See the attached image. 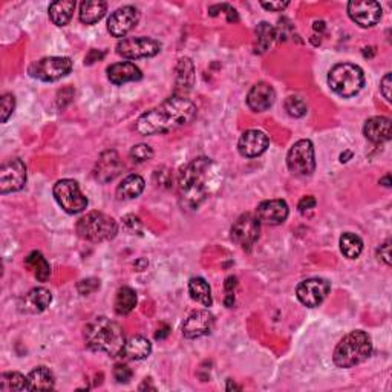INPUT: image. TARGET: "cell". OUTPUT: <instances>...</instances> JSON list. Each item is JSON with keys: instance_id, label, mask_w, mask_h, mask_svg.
I'll return each instance as SVG.
<instances>
[{"instance_id": "cell-1", "label": "cell", "mask_w": 392, "mask_h": 392, "mask_svg": "<svg viewBox=\"0 0 392 392\" xmlns=\"http://www.w3.org/2000/svg\"><path fill=\"white\" fill-rule=\"evenodd\" d=\"M198 113L196 104L183 95H172L137 120L135 129L141 135H158L187 126Z\"/></svg>"}, {"instance_id": "cell-2", "label": "cell", "mask_w": 392, "mask_h": 392, "mask_svg": "<svg viewBox=\"0 0 392 392\" xmlns=\"http://www.w3.org/2000/svg\"><path fill=\"white\" fill-rule=\"evenodd\" d=\"M213 161L205 156L190 161L181 169L178 176L181 205L187 210H196L209 196V181Z\"/></svg>"}, {"instance_id": "cell-3", "label": "cell", "mask_w": 392, "mask_h": 392, "mask_svg": "<svg viewBox=\"0 0 392 392\" xmlns=\"http://www.w3.org/2000/svg\"><path fill=\"white\" fill-rule=\"evenodd\" d=\"M86 346L95 353H104L111 357H118L123 353L126 339L123 328L113 320L98 316L91 320L84 328Z\"/></svg>"}, {"instance_id": "cell-4", "label": "cell", "mask_w": 392, "mask_h": 392, "mask_svg": "<svg viewBox=\"0 0 392 392\" xmlns=\"http://www.w3.org/2000/svg\"><path fill=\"white\" fill-rule=\"evenodd\" d=\"M373 354V340L365 331L355 330L342 339L334 349L333 360L339 368H353Z\"/></svg>"}, {"instance_id": "cell-5", "label": "cell", "mask_w": 392, "mask_h": 392, "mask_svg": "<svg viewBox=\"0 0 392 392\" xmlns=\"http://www.w3.org/2000/svg\"><path fill=\"white\" fill-rule=\"evenodd\" d=\"M78 236L89 242H106L117 236L118 224L112 216L102 212H91L77 221Z\"/></svg>"}, {"instance_id": "cell-6", "label": "cell", "mask_w": 392, "mask_h": 392, "mask_svg": "<svg viewBox=\"0 0 392 392\" xmlns=\"http://www.w3.org/2000/svg\"><path fill=\"white\" fill-rule=\"evenodd\" d=\"M328 84L337 95L349 98L357 95L362 88L365 86V74L353 63H339V65L333 66L330 74H328Z\"/></svg>"}, {"instance_id": "cell-7", "label": "cell", "mask_w": 392, "mask_h": 392, "mask_svg": "<svg viewBox=\"0 0 392 392\" xmlns=\"http://www.w3.org/2000/svg\"><path fill=\"white\" fill-rule=\"evenodd\" d=\"M287 166L290 172L297 176H308L315 172V146L310 140H299L291 146L287 155Z\"/></svg>"}, {"instance_id": "cell-8", "label": "cell", "mask_w": 392, "mask_h": 392, "mask_svg": "<svg viewBox=\"0 0 392 392\" xmlns=\"http://www.w3.org/2000/svg\"><path fill=\"white\" fill-rule=\"evenodd\" d=\"M54 198L57 204L69 215H77L88 207V198L82 194L74 180H60L54 185Z\"/></svg>"}, {"instance_id": "cell-9", "label": "cell", "mask_w": 392, "mask_h": 392, "mask_svg": "<svg viewBox=\"0 0 392 392\" xmlns=\"http://www.w3.org/2000/svg\"><path fill=\"white\" fill-rule=\"evenodd\" d=\"M73 71V60L68 57H45L34 62L28 69L32 78L40 82H57Z\"/></svg>"}, {"instance_id": "cell-10", "label": "cell", "mask_w": 392, "mask_h": 392, "mask_svg": "<svg viewBox=\"0 0 392 392\" xmlns=\"http://www.w3.org/2000/svg\"><path fill=\"white\" fill-rule=\"evenodd\" d=\"M259 233L261 221L258 219V216L252 215V213H244V215H241L234 221L230 230V236L234 244L244 248V250H250L254 245V242L259 239Z\"/></svg>"}, {"instance_id": "cell-11", "label": "cell", "mask_w": 392, "mask_h": 392, "mask_svg": "<svg viewBox=\"0 0 392 392\" xmlns=\"http://www.w3.org/2000/svg\"><path fill=\"white\" fill-rule=\"evenodd\" d=\"M117 54L123 59H146L161 51V44L151 37H131L123 39L117 44Z\"/></svg>"}, {"instance_id": "cell-12", "label": "cell", "mask_w": 392, "mask_h": 392, "mask_svg": "<svg viewBox=\"0 0 392 392\" xmlns=\"http://www.w3.org/2000/svg\"><path fill=\"white\" fill-rule=\"evenodd\" d=\"M26 166L20 158H11L0 167V194H12L25 187Z\"/></svg>"}, {"instance_id": "cell-13", "label": "cell", "mask_w": 392, "mask_h": 392, "mask_svg": "<svg viewBox=\"0 0 392 392\" xmlns=\"http://www.w3.org/2000/svg\"><path fill=\"white\" fill-rule=\"evenodd\" d=\"M330 290L331 285L326 279H322V277H311V279L302 281L297 285L296 295L301 304L308 306V308H315V306H319L325 301Z\"/></svg>"}, {"instance_id": "cell-14", "label": "cell", "mask_w": 392, "mask_h": 392, "mask_svg": "<svg viewBox=\"0 0 392 392\" xmlns=\"http://www.w3.org/2000/svg\"><path fill=\"white\" fill-rule=\"evenodd\" d=\"M348 16L362 28H371L380 22L382 6L369 0H353L348 3Z\"/></svg>"}, {"instance_id": "cell-15", "label": "cell", "mask_w": 392, "mask_h": 392, "mask_svg": "<svg viewBox=\"0 0 392 392\" xmlns=\"http://www.w3.org/2000/svg\"><path fill=\"white\" fill-rule=\"evenodd\" d=\"M140 20V12L135 6H121V8L115 10L108 20V31L113 37H124V35L133 30L135 25Z\"/></svg>"}, {"instance_id": "cell-16", "label": "cell", "mask_w": 392, "mask_h": 392, "mask_svg": "<svg viewBox=\"0 0 392 392\" xmlns=\"http://www.w3.org/2000/svg\"><path fill=\"white\" fill-rule=\"evenodd\" d=\"M215 328V316L209 310H198L185 319L183 325V336L185 339H199L207 336Z\"/></svg>"}, {"instance_id": "cell-17", "label": "cell", "mask_w": 392, "mask_h": 392, "mask_svg": "<svg viewBox=\"0 0 392 392\" xmlns=\"http://www.w3.org/2000/svg\"><path fill=\"white\" fill-rule=\"evenodd\" d=\"M270 146V138L265 132L250 129L241 135L238 142V151L245 158H256L262 155Z\"/></svg>"}, {"instance_id": "cell-18", "label": "cell", "mask_w": 392, "mask_h": 392, "mask_svg": "<svg viewBox=\"0 0 392 392\" xmlns=\"http://www.w3.org/2000/svg\"><path fill=\"white\" fill-rule=\"evenodd\" d=\"M290 215L288 204L283 199H268V201H262L258 209H256V216L261 223H265L268 225H279L287 221Z\"/></svg>"}, {"instance_id": "cell-19", "label": "cell", "mask_w": 392, "mask_h": 392, "mask_svg": "<svg viewBox=\"0 0 392 392\" xmlns=\"http://www.w3.org/2000/svg\"><path fill=\"white\" fill-rule=\"evenodd\" d=\"M276 100L273 86L265 82L256 83L247 95V104L253 112H265L272 108Z\"/></svg>"}, {"instance_id": "cell-20", "label": "cell", "mask_w": 392, "mask_h": 392, "mask_svg": "<svg viewBox=\"0 0 392 392\" xmlns=\"http://www.w3.org/2000/svg\"><path fill=\"white\" fill-rule=\"evenodd\" d=\"M53 302L51 291L39 287L32 288L30 293H26L19 302V310L22 312H30V315H39V312L45 311Z\"/></svg>"}, {"instance_id": "cell-21", "label": "cell", "mask_w": 392, "mask_h": 392, "mask_svg": "<svg viewBox=\"0 0 392 392\" xmlns=\"http://www.w3.org/2000/svg\"><path fill=\"white\" fill-rule=\"evenodd\" d=\"M121 170H123V164L120 161V156L115 151H108L102 153L100 160L97 161V166L94 170L95 180L100 183H109L113 178L118 176Z\"/></svg>"}, {"instance_id": "cell-22", "label": "cell", "mask_w": 392, "mask_h": 392, "mask_svg": "<svg viewBox=\"0 0 392 392\" xmlns=\"http://www.w3.org/2000/svg\"><path fill=\"white\" fill-rule=\"evenodd\" d=\"M363 135L374 144L391 140V120L388 117H373L363 126Z\"/></svg>"}, {"instance_id": "cell-23", "label": "cell", "mask_w": 392, "mask_h": 392, "mask_svg": "<svg viewBox=\"0 0 392 392\" xmlns=\"http://www.w3.org/2000/svg\"><path fill=\"white\" fill-rule=\"evenodd\" d=\"M195 83V66L189 57H183L176 66V82H175V95L189 94Z\"/></svg>"}, {"instance_id": "cell-24", "label": "cell", "mask_w": 392, "mask_h": 392, "mask_svg": "<svg viewBox=\"0 0 392 392\" xmlns=\"http://www.w3.org/2000/svg\"><path fill=\"white\" fill-rule=\"evenodd\" d=\"M141 71L138 66H135L131 62H120L113 63L108 68V78L109 82L117 84H124L127 82H138L141 80Z\"/></svg>"}, {"instance_id": "cell-25", "label": "cell", "mask_w": 392, "mask_h": 392, "mask_svg": "<svg viewBox=\"0 0 392 392\" xmlns=\"http://www.w3.org/2000/svg\"><path fill=\"white\" fill-rule=\"evenodd\" d=\"M152 353V344L146 337L135 336L126 342L121 357L127 360H142L151 355Z\"/></svg>"}, {"instance_id": "cell-26", "label": "cell", "mask_w": 392, "mask_h": 392, "mask_svg": "<svg viewBox=\"0 0 392 392\" xmlns=\"http://www.w3.org/2000/svg\"><path fill=\"white\" fill-rule=\"evenodd\" d=\"M25 267L39 282H46L51 277V265L40 252H31L25 258Z\"/></svg>"}, {"instance_id": "cell-27", "label": "cell", "mask_w": 392, "mask_h": 392, "mask_svg": "<svg viewBox=\"0 0 392 392\" xmlns=\"http://www.w3.org/2000/svg\"><path fill=\"white\" fill-rule=\"evenodd\" d=\"M75 10L74 0H57L49 5V17L57 26H66Z\"/></svg>"}, {"instance_id": "cell-28", "label": "cell", "mask_w": 392, "mask_h": 392, "mask_svg": "<svg viewBox=\"0 0 392 392\" xmlns=\"http://www.w3.org/2000/svg\"><path fill=\"white\" fill-rule=\"evenodd\" d=\"M54 384V374L46 366L35 368L28 375V391H51Z\"/></svg>"}, {"instance_id": "cell-29", "label": "cell", "mask_w": 392, "mask_h": 392, "mask_svg": "<svg viewBox=\"0 0 392 392\" xmlns=\"http://www.w3.org/2000/svg\"><path fill=\"white\" fill-rule=\"evenodd\" d=\"M144 180L140 175H127L121 184L117 187V198L118 199H135L138 198L142 190H144Z\"/></svg>"}, {"instance_id": "cell-30", "label": "cell", "mask_w": 392, "mask_h": 392, "mask_svg": "<svg viewBox=\"0 0 392 392\" xmlns=\"http://www.w3.org/2000/svg\"><path fill=\"white\" fill-rule=\"evenodd\" d=\"M108 5L102 0H95V2H83L80 5V22L83 25H94L100 22L104 17Z\"/></svg>"}, {"instance_id": "cell-31", "label": "cell", "mask_w": 392, "mask_h": 392, "mask_svg": "<svg viewBox=\"0 0 392 392\" xmlns=\"http://www.w3.org/2000/svg\"><path fill=\"white\" fill-rule=\"evenodd\" d=\"M137 293L131 287H121L117 291L115 302H113V310L118 316H126L129 315L131 311H133L135 306H137Z\"/></svg>"}, {"instance_id": "cell-32", "label": "cell", "mask_w": 392, "mask_h": 392, "mask_svg": "<svg viewBox=\"0 0 392 392\" xmlns=\"http://www.w3.org/2000/svg\"><path fill=\"white\" fill-rule=\"evenodd\" d=\"M189 293L190 297L198 304H201L203 306H212L213 299L210 285L203 277H192L189 282Z\"/></svg>"}, {"instance_id": "cell-33", "label": "cell", "mask_w": 392, "mask_h": 392, "mask_svg": "<svg viewBox=\"0 0 392 392\" xmlns=\"http://www.w3.org/2000/svg\"><path fill=\"white\" fill-rule=\"evenodd\" d=\"M340 250L348 259H357L363 250V241L354 233H344L340 236Z\"/></svg>"}, {"instance_id": "cell-34", "label": "cell", "mask_w": 392, "mask_h": 392, "mask_svg": "<svg viewBox=\"0 0 392 392\" xmlns=\"http://www.w3.org/2000/svg\"><path fill=\"white\" fill-rule=\"evenodd\" d=\"M0 391H28V377L20 373H3L0 375Z\"/></svg>"}, {"instance_id": "cell-35", "label": "cell", "mask_w": 392, "mask_h": 392, "mask_svg": "<svg viewBox=\"0 0 392 392\" xmlns=\"http://www.w3.org/2000/svg\"><path fill=\"white\" fill-rule=\"evenodd\" d=\"M256 37H258V45H256V51L263 53L267 51V49L273 45V41L276 39V31L274 28L267 24V22H262L258 30H256Z\"/></svg>"}, {"instance_id": "cell-36", "label": "cell", "mask_w": 392, "mask_h": 392, "mask_svg": "<svg viewBox=\"0 0 392 392\" xmlns=\"http://www.w3.org/2000/svg\"><path fill=\"white\" fill-rule=\"evenodd\" d=\"M285 109H287L288 115L295 117V118H301L304 117L308 108H306V103L301 97H288L285 100Z\"/></svg>"}, {"instance_id": "cell-37", "label": "cell", "mask_w": 392, "mask_h": 392, "mask_svg": "<svg viewBox=\"0 0 392 392\" xmlns=\"http://www.w3.org/2000/svg\"><path fill=\"white\" fill-rule=\"evenodd\" d=\"M14 109H16V98L12 94H3L2 100H0V121L6 123L12 115Z\"/></svg>"}, {"instance_id": "cell-38", "label": "cell", "mask_w": 392, "mask_h": 392, "mask_svg": "<svg viewBox=\"0 0 392 392\" xmlns=\"http://www.w3.org/2000/svg\"><path fill=\"white\" fill-rule=\"evenodd\" d=\"M153 149L149 144H137L131 149V160L133 162H144L152 160Z\"/></svg>"}, {"instance_id": "cell-39", "label": "cell", "mask_w": 392, "mask_h": 392, "mask_svg": "<svg viewBox=\"0 0 392 392\" xmlns=\"http://www.w3.org/2000/svg\"><path fill=\"white\" fill-rule=\"evenodd\" d=\"M100 288V281L94 279V277H89V279H83L77 283V290L78 293L83 296H88L91 293H94Z\"/></svg>"}, {"instance_id": "cell-40", "label": "cell", "mask_w": 392, "mask_h": 392, "mask_svg": "<svg viewBox=\"0 0 392 392\" xmlns=\"http://www.w3.org/2000/svg\"><path fill=\"white\" fill-rule=\"evenodd\" d=\"M113 379L118 383H127L132 379V369L127 365H123V363H118L113 368Z\"/></svg>"}, {"instance_id": "cell-41", "label": "cell", "mask_w": 392, "mask_h": 392, "mask_svg": "<svg viewBox=\"0 0 392 392\" xmlns=\"http://www.w3.org/2000/svg\"><path fill=\"white\" fill-rule=\"evenodd\" d=\"M377 258H379V261H382L384 265H388V267L391 265V241L389 239L379 247V250H377Z\"/></svg>"}, {"instance_id": "cell-42", "label": "cell", "mask_w": 392, "mask_h": 392, "mask_svg": "<svg viewBox=\"0 0 392 392\" xmlns=\"http://www.w3.org/2000/svg\"><path fill=\"white\" fill-rule=\"evenodd\" d=\"M391 86H392V75L391 73H388L380 82V91L383 97L386 98V102H391Z\"/></svg>"}, {"instance_id": "cell-43", "label": "cell", "mask_w": 392, "mask_h": 392, "mask_svg": "<svg viewBox=\"0 0 392 392\" xmlns=\"http://www.w3.org/2000/svg\"><path fill=\"white\" fill-rule=\"evenodd\" d=\"M288 5H290V2H261L262 8H265L268 11H276V12L283 11Z\"/></svg>"}, {"instance_id": "cell-44", "label": "cell", "mask_w": 392, "mask_h": 392, "mask_svg": "<svg viewBox=\"0 0 392 392\" xmlns=\"http://www.w3.org/2000/svg\"><path fill=\"white\" fill-rule=\"evenodd\" d=\"M299 210H301L302 213H305L306 210H311V209H315L316 207V199L312 198V196H304L301 199V203H299Z\"/></svg>"}, {"instance_id": "cell-45", "label": "cell", "mask_w": 392, "mask_h": 392, "mask_svg": "<svg viewBox=\"0 0 392 392\" xmlns=\"http://www.w3.org/2000/svg\"><path fill=\"white\" fill-rule=\"evenodd\" d=\"M124 224H126L127 227H131L132 232H137V230H135V227H137L138 230H141V223H140V219H138L137 216H132V215L126 216V218H124Z\"/></svg>"}, {"instance_id": "cell-46", "label": "cell", "mask_w": 392, "mask_h": 392, "mask_svg": "<svg viewBox=\"0 0 392 392\" xmlns=\"http://www.w3.org/2000/svg\"><path fill=\"white\" fill-rule=\"evenodd\" d=\"M167 334H169V326H167V325H164V326H162V330H160V328H158V333L155 334V337L158 339V340H161V339L166 337Z\"/></svg>"}, {"instance_id": "cell-47", "label": "cell", "mask_w": 392, "mask_h": 392, "mask_svg": "<svg viewBox=\"0 0 392 392\" xmlns=\"http://www.w3.org/2000/svg\"><path fill=\"white\" fill-rule=\"evenodd\" d=\"M380 184H383V185H386V187H389V185H391V176H389V175L384 176L383 180H380Z\"/></svg>"}, {"instance_id": "cell-48", "label": "cell", "mask_w": 392, "mask_h": 392, "mask_svg": "<svg viewBox=\"0 0 392 392\" xmlns=\"http://www.w3.org/2000/svg\"><path fill=\"white\" fill-rule=\"evenodd\" d=\"M230 389H238V391H241L242 388H241V386H238V384L232 383V380H229V384H227V391H230Z\"/></svg>"}]
</instances>
